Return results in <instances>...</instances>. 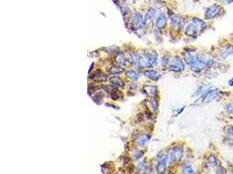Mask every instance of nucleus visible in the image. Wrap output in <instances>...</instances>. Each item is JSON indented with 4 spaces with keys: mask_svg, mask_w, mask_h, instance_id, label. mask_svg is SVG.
Instances as JSON below:
<instances>
[{
    "mask_svg": "<svg viewBox=\"0 0 233 174\" xmlns=\"http://www.w3.org/2000/svg\"><path fill=\"white\" fill-rule=\"evenodd\" d=\"M209 163L211 166H217L218 165V161H217V158L215 157V156H210V158H209Z\"/></svg>",
    "mask_w": 233,
    "mask_h": 174,
    "instance_id": "14",
    "label": "nucleus"
},
{
    "mask_svg": "<svg viewBox=\"0 0 233 174\" xmlns=\"http://www.w3.org/2000/svg\"><path fill=\"white\" fill-rule=\"evenodd\" d=\"M224 110L229 114H233V103H230L224 106Z\"/></svg>",
    "mask_w": 233,
    "mask_h": 174,
    "instance_id": "17",
    "label": "nucleus"
},
{
    "mask_svg": "<svg viewBox=\"0 0 233 174\" xmlns=\"http://www.w3.org/2000/svg\"><path fill=\"white\" fill-rule=\"evenodd\" d=\"M142 21V15L141 14H139V13H135L134 15V18H133L132 20V25L134 26H135L136 25V27H139L140 26V23Z\"/></svg>",
    "mask_w": 233,
    "mask_h": 174,
    "instance_id": "10",
    "label": "nucleus"
},
{
    "mask_svg": "<svg viewBox=\"0 0 233 174\" xmlns=\"http://www.w3.org/2000/svg\"><path fill=\"white\" fill-rule=\"evenodd\" d=\"M224 132L226 134V136L229 138L232 139L233 138V126L231 125H228L224 128Z\"/></svg>",
    "mask_w": 233,
    "mask_h": 174,
    "instance_id": "11",
    "label": "nucleus"
},
{
    "mask_svg": "<svg viewBox=\"0 0 233 174\" xmlns=\"http://www.w3.org/2000/svg\"><path fill=\"white\" fill-rule=\"evenodd\" d=\"M221 3H223V4H226V5H229V4H231V2H233V0H219Z\"/></svg>",
    "mask_w": 233,
    "mask_h": 174,
    "instance_id": "19",
    "label": "nucleus"
},
{
    "mask_svg": "<svg viewBox=\"0 0 233 174\" xmlns=\"http://www.w3.org/2000/svg\"><path fill=\"white\" fill-rule=\"evenodd\" d=\"M127 76L128 78H130L133 80H136L139 77V75L137 74L134 71H127Z\"/></svg>",
    "mask_w": 233,
    "mask_h": 174,
    "instance_id": "12",
    "label": "nucleus"
},
{
    "mask_svg": "<svg viewBox=\"0 0 233 174\" xmlns=\"http://www.w3.org/2000/svg\"><path fill=\"white\" fill-rule=\"evenodd\" d=\"M229 85H230L231 86H232L233 85V78H231V80L229 81Z\"/></svg>",
    "mask_w": 233,
    "mask_h": 174,
    "instance_id": "20",
    "label": "nucleus"
},
{
    "mask_svg": "<svg viewBox=\"0 0 233 174\" xmlns=\"http://www.w3.org/2000/svg\"><path fill=\"white\" fill-rule=\"evenodd\" d=\"M156 24L160 28L164 27L166 25V24H167V18H166V16L164 14H161L157 18V19H156Z\"/></svg>",
    "mask_w": 233,
    "mask_h": 174,
    "instance_id": "8",
    "label": "nucleus"
},
{
    "mask_svg": "<svg viewBox=\"0 0 233 174\" xmlns=\"http://www.w3.org/2000/svg\"><path fill=\"white\" fill-rule=\"evenodd\" d=\"M205 26V24L203 23V21L201 19L194 18L192 19L191 23H189V25L186 28V33L190 36V37H196L198 31H202Z\"/></svg>",
    "mask_w": 233,
    "mask_h": 174,
    "instance_id": "1",
    "label": "nucleus"
},
{
    "mask_svg": "<svg viewBox=\"0 0 233 174\" xmlns=\"http://www.w3.org/2000/svg\"><path fill=\"white\" fill-rule=\"evenodd\" d=\"M169 68L171 71L174 72H180L183 71L184 69V64H183V61L180 58H174L170 64Z\"/></svg>",
    "mask_w": 233,
    "mask_h": 174,
    "instance_id": "4",
    "label": "nucleus"
},
{
    "mask_svg": "<svg viewBox=\"0 0 233 174\" xmlns=\"http://www.w3.org/2000/svg\"><path fill=\"white\" fill-rule=\"evenodd\" d=\"M183 172L185 173H193V169L190 165H185L183 168Z\"/></svg>",
    "mask_w": 233,
    "mask_h": 174,
    "instance_id": "16",
    "label": "nucleus"
},
{
    "mask_svg": "<svg viewBox=\"0 0 233 174\" xmlns=\"http://www.w3.org/2000/svg\"><path fill=\"white\" fill-rule=\"evenodd\" d=\"M233 55V46L232 45H229V46H227V48L224 50V54L223 55V57H226L228 55Z\"/></svg>",
    "mask_w": 233,
    "mask_h": 174,
    "instance_id": "15",
    "label": "nucleus"
},
{
    "mask_svg": "<svg viewBox=\"0 0 233 174\" xmlns=\"http://www.w3.org/2000/svg\"><path fill=\"white\" fill-rule=\"evenodd\" d=\"M220 12V7L218 6L217 5H213L211 6H210L206 10L204 17L206 19H215L218 14Z\"/></svg>",
    "mask_w": 233,
    "mask_h": 174,
    "instance_id": "3",
    "label": "nucleus"
},
{
    "mask_svg": "<svg viewBox=\"0 0 233 174\" xmlns=\"http://www.w3.org/2000/svg\"><path fill=\"white\" fill-rule=\"evenodd\" d=\"M145 76L148 77L149 78H150L152 80H158L160 78V74H158L157 71H145Z\"/></svg>",
    "mask_w": 233,
    "mask_h": 174,
    "instance_id": "7",
    "label": "nucleus"
},
{
    "mask_svg": "<svg viewBox=\"0 0 233 174\" xmlns=\"http://www.w3.org/2000/svg\"><path fill=\"white\" fill-rule=\"evenodd\" d=\"M110 82H111V84H112L113 85H115V86L117 87H119L123 85L122 81L120 80V78H112L110 79Z\"/></svg>",
    "mask_w": 233,
    "mask_h": 174,
    "instance_id": "13",
    "label": "nucleus"
},
{
    "mask_svg": "<svg viewBox=\"0 0 233 174\" xmlns=\"http://www.w3.org/2000/svg\"><path fill=\"white\" fill-rule=\"evenodd\" d=\"M167 156L163 155L161 157L160 160L157 163V171L158 172H163L165 168H166V164H167Z\"/></svg>",
    "mask_w": 233,
    "mask_h": 174,
    "instance_id": "6",
    "label": "nucleus"
},
{
    "mask_svg": "<svg viewBox=\"0 0 233 174\" xmlns=\"http://www.w3.org/2000/svg\"><path fill=\"white\" fill-rule=\"evenodd\" d=\"M217 96H218V92H217V91H216V90H213V91H208V92H206L205 93L203 94V96H202L201 98L197 100L198 102H196V104H199V103H208V102H210V101L214 100Z\"/></svg>",
    "mask_w": 233,
    "mask_h": 174,
    "instance_id": "2",
    "label": "nucleus"
},
{
    "mask_svg": "<svg viewBox=\"0 0 233 174\" xmlns=\"http://www.w3.org/2000/svg\"><path fill=\"white\" fill-rule=\"evenodd\" d=\"M182 156H183V148H181V147L174 148L170 152V163L171 165H174V163L181 159Z\"/></svg>",
    "mask_w": 233,
    "mask_h": 174,
    "instance_id": "5",
    "label": "nucleus"
},
{
    "mask_svg": "<svg viewBox=\"0 0 233 174\" xmlns=\"http://www.w3.org/2000/svg\"><path fill=\"white\" fill-rule=\"evenodd\" d=\"M171 26L174 29H179L183 26V19L181 18H174L171 21Z\"/></svg>",
    "mask_w": 233,
    "mask_h": 174,
    "instance_id": "9",
    "label": "nucleus"
},
{
    "mask_svg": "<svg viewBox=\"0 0 233 174\" xmlns=\"http://www.w3.org/2000/svg\"><path fill=\"white\" fill-rule=\"evenodd\" d=\"M121 71H123V69L119 68L117 66H114V67H113V68L110 70V72H112L113 74H118V73H120Z\"/></svg>",
    "mask_w": 233,
    "mask_h": 174,
    "instance_id": "18",
    "label": "nucleus"
}]
</instances>
